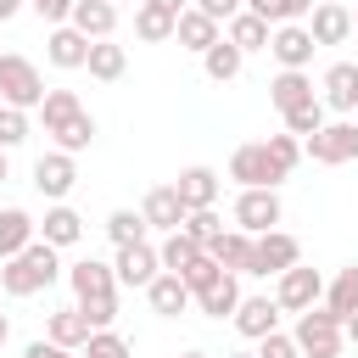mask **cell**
<instances>
[{
	"instance_id": "1",
	"label": "cell",
	"mask_w": 358,
	"mask_h": 358,
	"mask_svg": "<svg viewBox=\"0 0 358 358\" xmlns=\"http://www.w3.org/2000/svg\"><path fill=\"white\" fill-rule=\"evenodd\" d=\"M56 252H62V246H50L45 235L28 241L17 257L0 263V291H6V296H34V291L56 285V280H62V257H56Z\"/></svg>"
},
{
	"instance_id": "2",
	"label": "cell",
	"mask_w": 358,
	"mask_h": 358,
	"mask_svg": "<svg viewBox=\"0 0 358 358\" xmlns=\"http://www.w3.org/2000/svg\"><path fill=\"white\" fill-rule=\"evenodd\" d=\"M296 347H302V358H341V341H347V319H336L330 308H308V313H296Z\"/></svg>"
},
{
	"instance_id": "3",
	"label": "cell",
	"mask_w": 358,
	"mask_h": 358,
	"mask_svg": "<svg viewBox=\"0 0 358 358\" xmlns=\"http://www.w3.org/2000/svg\"><path fill=\"white\" fill-rule=\"evenodd\" d=\"M0 101H6V106H22V112H39V106H45V78H39V67H34L28 56H17V50L0 56Z\"/></svg>"
},
{
	"instance_id": "4",
	"label": "cell",
	"mask_w": 358,
	"mask_h": 358,
	"mask_svg": "<svg viewBox=\"0 0 358 358\" xmlns=\"http://www.w3.org/2000/svg\"><path fill=\"white\" fill-rule=\"evenodd\" d=\"M229 179H235L241 190H252V185L280 190V179H291V173L268 157V145H263V140H246V145H235V157H229Z\"/></svg>"
},
{
	"instance_id": "5",
	"label": "cell",
	"mask_w": 358,
	"mask_h": 358,
	"mask_svg": "<svg viewBox=\"0 0 358 358\" xmlns=\"http://www.w3.org/2000/svg\"><path fill=\"white\" fill-rule=\"evenodd\" d=\"M280 218H285V207H280V190H268V185H252V190H241V196H235V229H246V235H263V229H280Z\"/></svg>"
},
{
	"instance_id": "6",
	"label": "cell",
	"mask_w": 358,
	"mask_h": 358,
	"mask_svg": "<svg viewBox=\"0 0 358 358\" xmlns=\"http://www.w3.org/2000/svg\"><path fill=\"white\" fill-rule=\"evenodd\" d=\"M291 263H302V246H296V235H285V229H263V235H252V263H246V274H285Z\"/></svg>"
},
{
	"instance_id": "7",
	"label": "cell",
	"mask_w": 358,
	"mask_h": 358,
	"mask_svg": "<svg viewBox=\"0 0 358 358\" xmlns=\"http://www.w3.org/2000/svg\"><path fill=\"white\" fill-rule=\"evenodd\" d=\"M302 151H308L319 168L358 162V123H324L319 134H308V140H302Z\"/></svg>"
},
{
	"instance_id": "8",
	"label": "cell",
	"mask_w": 358,
	"mask_h": 358,
	"mask_svg": "<svg viewBox=\"0 0 358 358\" xmlns=\"http://www.w3.org/2000/svg\"><path fill=\"white\" fill-rule=\"evenodd\" d=\"M319 296H324V274H319V268H308V263H291V268L280 274V285H274L280 313H308Z\"/></svg>"
},
{
	"instance_id": "9",
	"label": "cell",
	"mask_w": 358,
	"mask_h": 358,
	"mask_svg": "<svg viewBox=\"0 0 358 358\" xmlns=\"http://www.w3.org/2000/svg\"><path fill=\"white\" fill-rule=\"evenodd\" d=\"M73 185H78V162H73V151H45V157L34 162V190H39L45 201H67Z\"/></svg>"
},
{
	"instance_id": "10",
	"label": "cell",
	"mask_w": 358,
	"mask_h": 358,
	"mask_svg": "<svg viewBox=\"0 0 358 358\" xmlns=\"http://www.w3.org/2000/svg\"><path fill=\"white\" fill-rule=\"evenodd\" d=\"M112 268H117V285H140V291H145V285L162 274V252H157L151 241H134V246H117Z\"/></svg>"
},
{
	"instance_id": "11",
	"label": "cell",
	"mask_w": 358,
	"mask_h": 358,
	"mask_svg": "<svg viewBox=\"0 0 358 358\" xmlns=\"http://www.w3.org/2000/svg\"><path fill=\"white\" fill-rule=\"evenodd\" d=\"M67 285H73V296H78V302L117 296V268H112V263H101V257H84V263H73V268H67Z\"/></svg>"
},
{
	"instance_id": "12",
	"label": "cell",
	"mask_w": 358,
	"mask_h": 358,
	"mask_svg": "<svg viewBox=\"0 0 358 358\" xmlns=\"http://www.w3.org/2000/svg\"><path fill=\"white\" fill-rule=\"evenodd\" d=\"M313 34H308V22H280L274 28V39H268V56L280 62V67H308L313 62Z\"/></svg>"
},
{
	"instance_id": "13",
	"label": "cell",
	"mask_w": 358,
	"mask_h": 358,
	"mask_svg": "<svg viewBox=\"0 0 358 358\" xmlns=\"http://www.w3.org/2000/svg\"><path fill=\"white\" fill-rule=\"evenodd\" d=\"M45 62H50V67H62V73H78V67L90 62V39H84L73 22H56V28H50V39H45Z\"/></svg>"
},
{
	"instance_id": "14",
	"label": "cell",
	"mask_w": 358,
	"mask_h": 358,
	"mask_svg": "<svg viewBox=\"0 0 358 358\" xmlns=\"http://www.w3.org/2000/svg\"><path fill=\"white\" fill-rule=\"evenodd\" d=\"M308 34H313V45H347L352 39V11L336 6V0H319L308 11Z\"/></svg>"
},
{
	"instance_id": "15",
	"label": "cell",
	"mask_w": 358,
	"mask_h": 358,
	"mask_svg": "<svg viewBox=\"0 0 358 358\" xmlns=\"http://www.w3.org/2000/svg\"><path fill=\"white\" fill-rule=\"evenodd\" d=\"M268 101L280 106V117H285V112H296V106H308V101H319V95H313L308 67H280V73L268 78Z\"/></svg>"
},
{
	"instance_id": "16",
	"label": "cell",
	"mask_w": 358,
	"mask_h": 358,
	"mask_svg": "<svg viewBox=\"0 0 358 358\" xmlns=\"http://www.w3.org/2000/svg\"><path fill=\"white\" fill-rule=\"evenodd\" d=\"M140 213H145V224H151V229L173 235V229H185V213H190V207L179 201V190H173V185H157V190H145Z\"/></svg>"
},
{
	"instance_id": "17",
	"label": "cell",
	"mask_w": 358,
	"mask_h": 358,
	"mask_svg": "<svg viewBox=\"0 0 358 358\" xmlns=\"http://www.w3.org/2000/svg\"><path fill=\"white\" fill-rule=\"evenodd\" d=\"M145 302H151V313H162V319H179L196 296H190V285H185V274H173V268H162L151 285H145Z\"/></svg>"
},
{
	"instance_id": "18",
	"label": "cell",
	"mask_w": 358,
	"mask_h": 358,
	"mask_svg": "<svg viewBox=\"0 0 358 358\" xmlns=\"http://www.w3.org/2000/svg\"><path fill=\"white\" fill-rule=\"evenodd\" d=\"M173 39H179L185 50H196V56H201V50H213L224 34H218V17H207L201 6H185V11H179V22H173Z\"/></svg>"
},
{
	"instance_id": "19",
	"label": "cell",
	"mask_w": 358,
	"mask_h": 358,
	"mask_svg": "<svg viewBox=\"0 0 358 358\" xmlns=\"http://www.w3.org/2000/svg\"><path fill=\"white\" fill-rule=\"evenodd\" d=\"M235 330H241L246 341H263L268 330H280V302H274V296H241Z\"/></svg>"
},
{
	"instance_id": "20",
	"label": "cell",
	"mask_w": 358,
	"mask_h": 358,
	"mask_svg": "<svg viewBox=\"0 0 358 358\" xmlns=\"http://www.w3.org/2000/svg\"><path fill=\"white\" fill-rule=\"evenodd\" d=\"M84 39H112L117 28V6L112 0H73V17H67Z\"/></svg>"
},
{
	"instance_id": "21",
	"label": "cell",
	"mask_w": 358,
	"mask_h": 358,
	"mask_svg": "<svg viewBox=\"0 0 358 358\" xmlns=\"http://www.w3.org/2000/svg\"><path fill=\"white\" fill-rule=\"evenodd\" d=\"M319 90H324L319 101H324L330 112H352V106H358V62H336Z\"/></svg>"
},
{
	"instance_id": "22",
	"label": "cell",
	"mask_w": 358,
	"mask_h": 358,
	"mask_svg": "<svg viewBox=\"0 0 358 358\" xmlns=\"http://www.w3.org/2000/svg\"><path fill=\"white\" fill-rule=\"evenodd\" d=\"M173 190H179V201L196 213V207H213L218 201V173L207 168V162H196V168H185L179 179H173Z\"/></svg>"
},
{
	"instance_id": "23",
	"label": "cell",
	"mask_w": 358,
	"mask_h": 358,
	"mask_svg": "<svg viewBox=\"0 0 358 358\" xmlns=\"http://www.w3.org/2000/svg\"><path fill=\"white\" fill-rule=\"evenodd\" d=\"M196 308H201L207 319H235V308H241V280L224 268L207 291H196Z\"/></svg>"
},
{
	"instance_id": "24",
	"label": "cell",
	"mask_w": 358,
	"mask_h": 358,
	"mask_svg": "<svg viewBox=\"0 0 358 358\" xmlns=\"http://www.w3.org/2000/svg\"><path fill=\"white\" fill-rule=\"evenodd\" d=\"M224 39H229L235 50H246V56H252V50H268V39H274V22H263L257 11H235Z\"/></svg>"
},
{
	"instance_id": "25",
	"label": "cell",
	"mask_w": 358,
	"mask_h": 358,
	"mask_svg": "<svg viewBox=\"0 0 358 358\" xmlns=\"http://www.w3.org/2000/svg\"><path fill=\"white\" fill-rule=\"evenodd\" d=\"M39 235H45L50 246H78V241H84V218H78L67 201H50V207H45V224H39Z\"/></svg>"
},
{
	"instance_id": "26",
	"label": "cell",
	"mask_w": 358,
	"mask_h": 358,
	"mask_svg": "<svg viewBox=\"0 0 358 358\" xmlns=\"http://www.w3.org/2000/svg\"><path fill=\"white\" fill-rule=\"evenodd\" d=\"M28 241H39V224H34L22 207H0V263L17 257Z\"/></svg>"
},
{
	"instance_id": "27",
	"label": "cell",
	"mask_w": 358,
	"mask_h": 358,
	"mask_svg": "<svg viewBox=\"0 0 358 358\" xmlns=\"http://www.w3.org/2000/svg\"><path fill=\"white\" fill-rule=\"evenodd\" d=\"M90 78H101V84H117L123 73H129V50L123 45H112V39H90Z\"/></svg>"
},
{
	"instance_id": "28",
	"label": "cell",
	"mask_w": 358,
	"mask_h": 358,
	"mask_svg": "<svg viewBox=\"0 0 358 358\" xmlns=\"http://www.w3.org/2000/svg\"><path fill=\"white\" fill-rule=\"evenodd\" d=\"M207 252L218 257V268L246 274V263H252V235H246V229H224V235H213V241H207Z\"/></svg>"
},
{
	"instance_id": "29",
	"label": "cell",
	"mask_w": 358,
	"mask_h": 358,
	"mask_svg": "<svg viewBox=\"0 0 358 358\" xmlns=\"http://www.w3.org/2000/svg\"><path fill=\"white\" fill-rule=\"evenodd\" d=\"M324 308H330L336 319H352V313H358V263H347V268L324 285Z\"/></svg>"
},
{
	"instance_id": "30",
	"label": "cell",
	"mask_w": 358,
	"mask_h": 358,
	"mask_svg": "<svg viewBox=\"0 0 358 358\" xmlns=\"http://www.w3.org/2000/svg\"><path fill=\"white\" fill-rule=\"evenodd\" d=\"M201 67H207V78H213V84H229V78H241V67H246V50H235L229 39H218L213 50H201Z\"/></svg>"
},
{
	"instance_id": "31",
	"label": "cell",
	"mask_w": 358,
	"mask_h": 358,
	"mask_svg": "<svg viewBox=\"0 0 358 358\" xmlns=\"http://www.w3.org/2000/svg\"><path fill=\"white\" fill-rule=\"evenodd\" d=\"M95 336V324L78 313V308H62V313H50V341H62V347H73V352H84V341Z\"/></svg>"
},
{
	"instance_id": "32",
	"label": "cell",
	"mask_w": 358,
	"mask_h": 358,
	"mask_svg": "<svg viewBox=\"0 0 358 358\" xmlns=\"http://www.w3.org/2000/svg\"><path fill=\"white\" fill-rule=\"evenodd\" d=\"M173 22H179V17H173V11H162V6H145V0L134 6V34H140L145 45H162V39H173Z\"/></svg>"
},
{
	"instance_id": "33",
	"label": "cell",
	"mask_w": 358,
	"mask_h": 358,
	"mask_svg": "<svg viewBox=\"0 0 358 358\" xmlns=\"http://www.w3.org/2000/svg\"><path fill=\"white\" fill-rule=\"evenodd\" d=\"M84 112V101L73 95V90H45V106H39V117H45V134H56L62 123H73Z\"/></svg>"
},
{
	"instance_id": "34",
	"label": "cell",
	"mask_w": 358,
	"mask_h": 358,
	"mask_svg": "<svg viewBox=\"0 0 358 358\" xmlns=\"http://www.w3.org/2000/svg\"><path fill=\"white\" fill-rule=\"evenodd\" d=\"M157 252H162V268H173V274H185V268H190V263H196V257H201L207 246H201L196 235H185V229H173V235H168V241H162Z\"/></svg>"
},
{
	"instance_id": "35",
	"label": "cell",
	"mask_w": 358,
	"mask_h": 358,
	"mask_svg": "<svg viewBox=\"0 0 358 358\" xmlns=\"http://www.w3.org/2000/svg\"><path fill=\"white\" fill-rule=\"evenodd\" d=\"M246 11H257L263 22H302L308 11H313V0H246Z\"/></svg>"
},
{
	"instance_id": "36",
	"label": "cell",
	"mask_w": 358,
	"mask_h": 358,
	"mask_svg": "<svg viewBox=\"0 0 358 358\" xmlns=\"http://www.w3.org/2000/svg\"><path fill=\"white\" fill-rule=\"evenodd\" d=\"M50 140H56V151H73V157H78V151H90V140H95V117H90V112H78V117H73V123H62Z\"/></svg>"
},
{
	"instance_id": "37",
	"label": "cell",
	"mask_w": 358,
	"mask_h": 358,
	"mask_svg": "<svg viewBox=\"0 0 358 358\" xmlns=\"http://www.w3.org/2000/svg\"><path fill=\"white\" fill-rule=\"evenodd\" d=\"M145 213H134V207H117L112 218H106V235L117 241V246H134V241H145Z\"/></svg>"
},
{
	"instance_id": "38",
	"label": "cell",
	"mask_w": 358,
	"mask_h": 358,
	"mask_svg": "<svg viewBox=\"0 0 358 358\" xmlns=\"http://www.w3.org/2000/svg\"><path fill=\"white\" fill-rule=\"evenodd\" d=\"M324 129V101H308V106H296V112H285V134H296V140H308V134H319Z\"/></svg>"
},
{
	"instance_id": "39",
	"label": "cell",
	"mask_w": 358,
	"mask_h": 358,
	"mask_svg": "<svg viewBox=\"0 0 358 358\" xmlns=\"http://www.w3.org/2000/svg\"><path fill=\"white\" fill-rule=\"evenodd\" d=\"M22 140H28V112L0 101V145H6V151H17Z\"/></svg>"
},
{
	"instance_id": "40",
	"label": "cell",
	"mask_w": 358,
	"mask_h": 358,
	"mask_svg": "<svg viewBox=\"0 0 358 358\" xmlns=\"http://www.w3.org/2000/svg\"><path fill=\"white\" fill-rule=\"evenodd\" d=\"M78 358H129V341L117 336V330H95L90 341H84V352Z\"/></svg>"
},
{
	"instance_id": "41",
	"label": "cell",
	"mask_w": 358,
	"mask_h": 358,
	"mask_svg": "<svg viewBox=\"0 0 358 358\" xmlns=\"http://www.w3.org/2000/svg\"><path fill=\"white\" fill-rule=\"evenodd\" d=\"M263 145H268V157H274V162H280L285 173H291V168L302 162V140H296V134H268Z\"/></svg>"
},
{
	"instance_id": "42",
	"label": "cell",
	"mask_w": 358,
	"mask_h": 358,
	"mask_svg": "<svg viewBox=\"0 0 358 358\" xmlns=\"http://www.w3.org/2000/svg\"><path fill=\"white\" fill-rule=\"evenodd\" d=\"M185 235H196V241L207 246L213 235H224V224H218V213H213V207H196V213H185Z\"/></svg>"
},
{
	"instance_id": "43",
	"label": "cell",
	"mask_w": 358,
	"mask_h": 358,
	"mask_svg": "<svg viewBox=\"0 0 358 358\" xmlns=\"http://www.w3.org/2000/svg\"><path fill=\"white\" fill-rule=\"evenodd\" d=\"M218 274H224V268H218V257H213V252H201V257L185 268V285H190V296H196V291H207Z\"/></svg>"
},
{
	"instance_id": "44",
	"label": "cell",
	"mask_w": 358,
	"mask_h": 358,
	"mask_svg": "<svg viewBox=\"0 0 358 358\" xmlns=\"http://www.w3.org/2000/svg\"><path fill=\"white\" fill-rule=\"evenodd\" d=\"M257 358H302V347H296V336H285V330H268V336L257 341Z\"/></svg>"
},
{
	"instance_id": "45",
	"label": "cell",
	"mask_w": 358,
	"mask_h": 358,
	"mask_svg": "<svg viewBox=\"0 0 358 358\" xmlns=\"http://www.w3.org/2000/svg\"><path fill=\"white\" fill-rule=\"evenodd\" d=\"M78 313H84L95 330H112V319H117V296H95V302H78Z\"/></svg>"
},
{
	"instance_id": "46",
	"label": "cell",
	"mask_w": 358,
	"mask_h": 358,
	"mask_svg": "<svg viewBox=\"0 0 358 358\" xmlns=\"http://www.w3.org/2000/svg\"><path fill=\"white\" fill-rule=\"evenodd\" d=\"M28 6H34V11H39V17H45V22H50V28H56V22H67V17H73V0H28Z\"/></svg>"
},
{
	"instance_id": "47",
	"label": "cell",
	"mask_w": 358,
	"mask_h": 358,
	"mask_svg": "<svg viewBox=\"0 0 358 358\" xmlns=\"http://www.w3.org/2000/svg\"><path fill=\"white\" fill-rule=\"evenodd\" d=\"M22 358H78V352H73V347H62V341H50V336H45V341H28V352H22Z\"/></svg>"
},
{
	"instance_id": "48",
	"label": "cell",
	"mask_w": 358,
	"mask_h": 358,
	"mask_svg": "<svg viewBox=\"0 0 358 358\" xmlns=\"http://www.w3.org/2000/svg\"><path fill=\"white\" fill-rule=\"evenodd\" d=\"M196 6H201L207 17H218V22H229L235 11H246V0H196Z\"/></svg>"
},
{
	"instance_id": "49",
	"label": "cell",
	"mask_w": 358,
	"mask_h": 358,
	"mask_svg": "<svg viewBox=\"0 0 358 358\" xmlns=\"http://www.w3.org/2000/svg\"><path fill=\"white\" fill-rule=\"evenodd\" d=\"M22 6H28V0H0V22H11V17L22 11Z\"/></svg>"
},
{
	"instance_id": "50",
	"label": "cell",
	"mask_w": 358,
	"mask_h": 358,
	"mask_svg": "<svg viewBox=\"0 0 358 358\" xmlns=\"http://www.w3.org/2000/svg\"><path fill=\"white\" fill-rule=\"evenodd\" d=\"M145 6H162V11H173V17L185 11V0H145Z\"/></svg>"
},
{
	"instance_id": "51",
	"label": "cell",
	"mask_w": 358,
	"mask_h": 358,
	"mask_svg": "<svg viewBox=\"0 0 358 358\" xmlns=\"http://www.w3.org/2000/svg\"><path fill=\"white\" fill-rule=\"evenodd\" d=\"M347 341H352V347H358V313H352V319H347Z\"/></svg>"
},
{
	"instance_id": "52",
	"label": "cell",
	"mask_w": 358,
	"mask_h": 358,
	"mask_svg": "<svg viewBox=\"0 0 358 358\" xmlns=\"http://www.w3.org/2000/svg\"><path fill=\"white\" fill-rule=\"evenodd\" d=\"M11 179V162H6V145H0V185Z\"/></svg>"
},
{
	"instance_id": "53",
	"label": "cell",
	"mask_w": 358,
	"mask_h": 358,
	"mask_svg": "<svg viewBox=\"0 0 358 358\" xmlns=\"http://www.w3.org/2000/svg\"><path fill=\"white\" fill-rule=\"evenodd\" d=\"M6 336H11V319H6V313H0V347H6Z\"/></svg>"
},
{
	"instance_id": "54",
	"label": "cell",
	"mask_w": 358,
	"mask_h": 358,
	"mask_svg": "<svg viewBox=\"0 0 358 358\" xmlns=\"http://www.w3.org/2000/svg\"><path fill=\"white\" fill-rule=\"evenodd\" d=\"M179 358H213V352H201V347H190V352H179Z\"/></svg>"
},
{
	"instance_id": "55",
	"label": "cell",
	"mask_w": 358,
	"mask_h": 358,
	"mask_svg": "<svg viewBox=\"0 0 358 358\" xmlns=\"http://www.w3.org/2000/svg\"><path fill=\"white\" fill-rule=\"evenodd\" d=\"M224 358H257V352H224Z\"/></svg>"
},
{
	"instance_id": "56",
	"label": "cell",
	"mask_w": 358,
	"mask_h": 358,
	"mask_svg": "<svg viewBox=\"0 0 358 358\" xmlns=\"http://www.w3.org/2000/svg\"><path fill=\"white\" fill-rule=\"evenodd\" d=\"M352 28H358V11H352Z\"/></svg>"
},
{
	"instance_id": "57",
	"label": "cell",
	"mask_w": 358,
	"mask_h": 358,
	"mask_svg": "<svg viewBox=\"0 0 358 358\" xmlns=\"http://www.w3.org/2000/svg\"><path fill=\"white\" fill-rule=\"evenodd\" d=\"M112 6H123V0H112Z\"/></svg>"
}]
</instances>
